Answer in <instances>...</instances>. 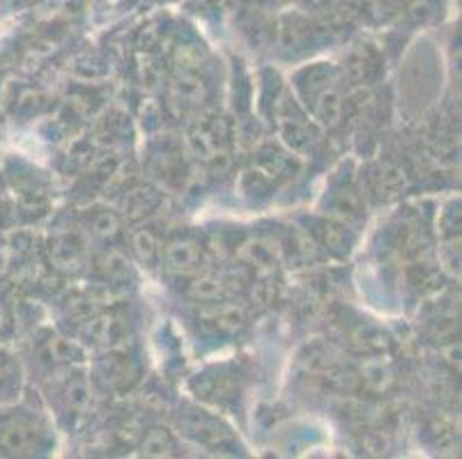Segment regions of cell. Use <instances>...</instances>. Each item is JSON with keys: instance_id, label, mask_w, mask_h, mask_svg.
Returning <instances> with one entry per match:
<instances>
[{"instance_id": "1", "label": "cell", "mask_w": 462, "mask_h": 459, "mask_svg": "<svg viewBox=\"0 0 462 459\" xmlns=\"http://www.w3.org/2000/svg\"><path fill=\"white\" fill-rule=\"evenodd\" d=\"M40 429L26 416H0V445L12 453H32Z\"/></svg>"}, {"instance_id": "2", "label": "cell", "mask_w": 462, "mask_h": 459, "mask_svg": "<svg viewBox=\"0 0 462 459\" xmlns=\"http://www.w3.org/2000/svg\"><path fill=\"white\" fill-rule=\"evenodd\" d=\"M203 319V324L217 328V331H224V334H233L246 324V308L239 306V303H230L226 298L214 303H205V308L199 315Z\"/></svg>"}, {"instance_id": "3", "label": "cell", "mask_w": 462, "mask_h": 459, "mask_svg": "<svg viewBox=\"0 0 462 459\" xmlns=\"http://www.w3.org/2000/svg\"><path fill=\"white\" fill-rule=\"evenodd\" d=\"M163 262H166L168 271L187 276V273L199 271L200 262H203V251L191 239H175L163 248Z\"/></svg>"}, {"instance_id": "4", "label": "cell", "mask_w": 462, "mask_h": 459, "mask_svg": "<svg viewBox=\"0 0 462 459\" xmlns=\"http://www.w3.org/2000/svg\"><path fill=\"white\" fill-rule=\"evenodd\" d=\"M237 258L245 264H251L254 269H260V273H270L274 267V248L270 242L254 237L246 239L242 246L237 248Z\"/></svg>"}, {"instance_id": "5", "label": "cell", "mask_w": 462, "mask_h": 459, "mask_svg": "<svg viewBox=\"0 0 462 459\" xmlns=\"http://www.w3.org/2000/svg\"><path fill=\"white\" fill-rule=\"evenodd\" d=\"M279 133L283 142L292 150H304L309 145V126L301 122L300 115H283L279 113Z\"/></svg>"}, {"instance_id": "6", "label": "cell", "mask_w": 462, "mask_h": 459, "mask_svg": "<svg viewBox=\"0 0 462 459\" xmlns=\"http://www.w3.org/2000/svg\"><path fill=\"white\" fill-rule=\"evenodd\" d=\"M226 294H228L226 283L221 280V278H214V276H200L189 285V297H191L193 301H200V303L221 301V298H226Z\"/></svg>"}, {"instance_id": "7", "label": "cell", "mask_w": 462, "mask_h": 459, "mask_svg": "<svg viewBox=\"0 0 462 459\" xmlns=\"http://www.w3.org/2000/svg\"><path fill=\"white\" fill-rule=\"evenodd\" d=\"M361 377H364V381H366V386L371 390H384L386 386L392 384V365H389L386 359H382V356H373L361 368Z\"/></svg>"}, {"instance_id": "8", "label": "cell", "mask_w": 462, "mask_h": 459, "mask_svg": "<svg viewBox=\"0 0 462 459\" xmlns=\"http://www.w3.org/2000/svg\"><path fill=\"white\" fill-rule=\"evenodd\" d=\"M340 113H343V99H340L338 90L336 87H322L315 96V115L327 122V124H334V122H338Z\"/></svg>"}, {"instance_id": "9", "label": "cell", "mask_w": 462, "mask_h": 459, "mask_svg": "<svg viewBox=\"0 0 462 459\" xmlns=\"http://www.w3.org/2000/svg\"><path fill=\"white\" fill-rule=\"evenodd\" d=\"M141 448H143V454H148V457H171L175 450V441L168 429L154 427L145 435Z\"/></svg>"}, {"instance_id": "10", "label": "cell", "mask_w": 462, "mask_h": 459, "mask_svg": "<svg viewBox=\"0 0 462 459\" xmlns=\"http://www.w3.org/2000/svg\"><path fill=\"white\" fill-rule=\"evenodd\" d=\"M51 260L58 269H77L81 262V248L74 239L60 237L53 242Z\"/></svg>"}, {"instance_id": "11", "label": "cell", "mask_w": 462, "mask_h": 459, "mask_svg": "<svg viewBox=\"0 0 462 459\" xmlns=\"http://www.w3.org/2000/svg\"><path fill=\"white\" fill-rule=\"evenodd\" d=\"M99 269H102V271L106 273V278H111V280H123V278L129 276V260L125 252L111 248V251L102 252Z\"/></svg>"}, {"instance_id": "12", "label": "cell", "mask_w": 462, "mask_h": 459, "mask_svg": "<svg viewBox=\"0 0 462 459\" xmlns=\"http://www.w3.org/2000/svg\"><path fill=\"white\" fill-rule=\"evenodd\" d=\"M154 205H157V196L150 188H134L125 196V212L134 218L148 214Z\"/></svg>"}, {"instance_id": "13", "label": "cell", "mask_w": 462, "mask_h": 459, "mask_svg": "<svg viewBox=\"0 0 462 459\" xmlns=\"http://www.w3.org/2000/svg\"><path fill=\"white\" fill-rule=\"evenodd\" d=\"M134 251H136L138 260L145 264H152L154 260L162 255V248H159V239L154 237L150 230H138L134 234Z\"/></svg>"}, {"instance_id": "14", "label": "cell", "mask_w": 462, "mask_h": 459, "mask_svg": "<svg viewBox=\"0 0 462 459\" xmlns=\"http://www.w3.org/2000/svg\"><path fill=\"white\" fill-rule=\"evenodd\" d=\"M189 429H191V435L196 436V439L209 441V444H221V441L228 436L221 425L214 423V420L209 418H203V416H196V418L189 423Z\"/></svg>"}, {"instance_id": "15", "label": "cell", "mask_w": 462, "mask_h": 459, "mask_svg": "<svg viewBox=\"0 0 462 459\" xmlns=\"http://www.w3.org/2000/svg\"><path fill=\"white\" fill-rule=\"evenodd\" d=\"M407 187L405 182V172L396 166H386L380 175V191L382 196H398L402 193V188Z\"/></svg>"}, {"instance_id": "16", "label": "cell", "mask_w": 462, "mask_h": 459, "mask_svg": "<svg viewBox=\"0 0 462 459\" xmlns=\"http://www.w3.org/2000/svg\"><path fill=\"white\" fill-rule=\"evenodd\" d=\"M92 233L99 239H113L120 233V218L113 212H99L92 218Z\"/></svg>"}, {"instance_id": "17", "label": "cell", "mask_w": 462, "mask_h": 459, "mask_svg": "<svg viewBox=\"0 0 462 459\" xmlns=\"http://www.w3.org/2000/svg\"><path fill=\"white\" fill-rule=\"evenodd\" d=\"M178 95H180V99L189 101V104H199L205 95V87L199 78H193L191 74H187V71H184L182 78H180V83H178Z\"/></svg>"}, {"instance_id": "18", "label": "cell", "mask_w": 462, "mask_h": 459, "mask_svg": "<svg viewBox=\"0 0 462 459\" xmlns=\"http://www.w3.org/2000/svg\"><path fill=\"white\" fill-rule=\"evenodd\" d=\"M49 352H51V356L56 361H74L81 356V347L65 338H53L49 343Z\"/></svg>"}, {"instance_id": "19", "label": "cell", "mask_w": 462, "mask_h": 459, "mask_svg": "<svg viewBox=\"0 0 462 459\" xmlns=\"http://www.w3.org/2000/svg\"><path fill=\"white\" fill-rule=\"evenodd\" d=\"M65 399H67V407L74 411H83L90 404V395H88V389L83 381H74V384H69V389H67L65 393Z\"/></svg>"}, {"instance_id": "20", "label": "cell", "mask_w": 462, "mask_h": 459, "mask_svg": "<svg viewBox=\"0 0 462 459\" xmlns=\"http://www.w3.org/2000/svg\"><path fill=\"white\" fill-rule=\"evenodd\" d=\"M12 379V361L7 359L5 353L0 352V384H5Z\"/></svg>"}, {"instance_id": "21", "label": "cell", "mask_w": 462, "mask_h": 459, "mask_svg": "<svg viewBox=\"0 0 462 459\" xmlns=\"http://www.w3.org/2000/svg\"><path fill=\"white\" fill-rule=\"evenodd\" d=\"M313 7H320V10H329V7H336L340 0H309Z\"/></svg>"}, {"instance_id": "22", "label": "cell", "mask_w": 462, "mask_h": 459, "mask_svg": "<svg viewBox=\"0 0 462 459\" xmlns=\"http://www.w3.org/2000/svg\"><path fill=\"white\" fill-rule=\"evenodd\" d=\"M12 3H14V5H19V7H28V5H32L35 0H12Z\"/></svg>"}]
</instances>
